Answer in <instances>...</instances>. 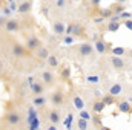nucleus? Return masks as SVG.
<instances>
[{
    "label": "nucleus",
    "mask_w": 132,
    "mask_h": 130,
    "mask_svg": "<svg viewBox=\"0 0 132 130\" xmlns=\"http://www.w3.org/2000/svg\"><path fill=\"white\" fill-rule=\"evenodd\" d=\"M78 55L81 57V58H91L92 55H94V46H92V43H89V41H83L80 46H78Z\"/></svg>",
    "instance_id": "f257e3e1"
},
{
    "label": "nucleus",
    "mask_w": 132,
    "mask_h": 130,
    "mask_svg": "<svg viewBox=\"0 0 132 130\" xmlns=\"http://www.w3.org/2000/svg\"><path fill=\"white\" fill-rule=\"evenodd\" d=\"M5 119H6V123H9L11 126H20L22 121H23V116H22V113L17 112V110H9V112L6 113Z\"/></svg>",
    "instance_id": "f03ea898"
},
{
    "label": "nucleus",
    "mask_w": 132,
    "mask_h": 130,
    "mask_svg": "<svg viewBox=\"0 0 132 130\" xmlns=\"http://www.w3.org/2000/svg\"><path fill=\"white\" fill-rule=\"evenodd\" d=\"M65 35H72V37H75V38L80 37V35H83V28H81V25H78V23H75V22L69 23L65 28Z\"/></svg>",
    "instance_id": "7ed1b4c3"
},
{
    "label": "nucleus",
    "mask_w": 132,
    "mask_h": 130,
    "mask_svg": "<svg viewBox=\"0 0 132 130\" xmlns=\"http://www.w3.org/2000/svg\"><path fill=\"white\" fill-rule=\"evenodd\" d=\"M92 46H94V52H97L98 55H104V54H108V51H109V46H108V43L104 41V40H95L94 43H92Z\"/></svg>",
    "instance_id": "20e7f679"
},
{
    "label": "nucleus",
    "mask_w": 132,
    "mask_h": 130,
    "mask_svg": "<svg viewBox=\"0 0 132 130\" xmlns=\"http://www.w3.org/2000/svg\"><path fill=\"white\" fill-rule=\"evenodd\" d=\"M5 31L6 32H17V31H20V20H17V18H6Z\"/></svg>",
    "instance_id": "39448f33"
},
{
    "label": "nucleus",
    "mask_w": 132,
    "mask_h": 130,
    "mask_svg": "<svg viewBox=\"0 0 132 130\" xmlns=\"http://www.w3.org/2000/svg\"><path fill=\"white\" fill-rule=\"evenodd\" d=\"M11 54H12L14 57L22 58V57H25V55H26V49H25V46H23V44H20L19 41H14V43L11 44Z\"/></svg>",
    "instance_id": "423d86ee"
},
{
    "label": "nucleus",
    "mask_w": 132,
    "mask_h": 130,
    "mask_svg": "<svg viewBox=\"0 0 132 130\" xmlns=\"http://www.w3.org/2000/svg\"><path fill=\"white\" fill-rule=\"evenodd\" d=\"M38 48H42V41L37 37H28V40L25 43V49H28V51H37Z\"/></svg>",
    "instance_id": "0eeeda50"
},
{
    "label": "nucleus",
    "mask_w": 132,
    "mask_h": 130,
    "mask_svg": "<svg viewBox=\"0 0 132 130\" xmlns=\"http://www.w3.org/2000/svg\"><path fill=\"white\" fill-rule=\"evenodd\" d=\"M123 94V84L121 83H112L109 87H108V95H111V97H118V95H121Z\"/></svg>",
    "instance_id": "6e6552de"
},
{
    "label": "nucleus",
    "mask_w": 132,
    "mask_h": 130,
    "mask_svg": "<svg viewBox=\"0 0 132 130\" xmlns=\"http://www.w3.org/2000/svg\"><path fill=\"white\" fill-rule=\"evenodd\" d=\"M65 22H62V20H55V22H52V32L54 35H57V37H62V35H65Z\"/></svg>",
    "instance_id": "1a4fd4ad"
},
{
    "label": "nucleus",
    "mask_w": 132,
    "mask_h": 130,
    "mask_svg": "<svg viewBox=\"0 0 132 130\" xmlns=\"http://www.w3.org/2000/svg\"><path fill=\"white\" fill-rule=\"evenodd\" d=\"M32 8V0H23L22 3H19L17 6V12L19 14H29Z\"/></svg>",
    "instance_id": "9d476101"
},
{
    "label": "nucleus",
    "mask_w": 132,
    "mask_h": 130,
    "mask_svg": "<svg viewBox=\"0 0 132 130\" xmlns=\"http://www.w3.org/2000/svg\"><path fill=\"white\" fill-rule=\"evenodd\" d=\"M31 92L34 94V97H40V95H43V94H45V84H43L42 81L34 80L32 86H31Z\"/></svg>",
    "instance_id": "9b49d317"
},
{
    "label": "nucleus",
    "mask_w": 132,
    "mask_h": 130,
    "mask_svg": "<svg viewBox=\"0 0 132 130\" xmlns=\"http://www.w3.org/2000/svg\"><path fill=\"white\" fill-rule=\"evenodd\" d=\"M111 66L115 69V70H125V67H126V63H125V60L121 58V57H111Z\"/></svg>",
    "instance_id": "f8f14e48"
},
{
    "label": "nucleus",
    "mask_w": 132,
    "mask_h": 130,
    "mask_svg": "<svg viewBox=\"0 0 132 130\" xmlns=\"http://www.w3.org/2000/svg\"><path fill=\"white\" fill-rule=\"evenodd\" d=\"M54 81H55V77H54V73L51 70L42 72V83L45 86H51V84H54Z\"/></svg>",
    "instance_id": "ddd939ff"
},
{
    "label": "nucleus",
    "mask_w": 132,
    "mask_h": 130,
    "mask_svg": "<svg viewBox=\"0 0 132 130\" xmlns=\"http://www.w3.org/2000/svg\"><path fill=\"white\" fill-rule=\"evenodd\" d=\"M48 119H49V124H55V126H57V124L62 121V116H60L59 110L52 109V110H49V112H48Z\"/></svg>",
    "instance_id": "4468645a"
},
{
    "label": "nucleus",
    "mask_w": 132,
    "mask_h": 130,
    "mask_svg": "<svg viewBox=\"0 0 132 130\" xmlns=\"http://www.w3.org/2000/svg\"><path fill=\"white\" fill-rule=\"evenodd\" d=\"M72 106H74V109H77V110L80 112V110H83V109H85V106H86V104H85L83 98L80 97V95H74V97H72Z\"/></svg>",
    "instance_id": "2eb2a0df"
},
{
    "label": "nucleus",
    "mask_w": 132,
    "mask_h": 130,
    "mask_svg": "<svg viewBox=\"0 0 132 130\" xmlns=\"http://www.w3.org/2000/svg\"><path fill=\"white\" fill-rule=\"evenodd\" d=\"M131 99H123V101H120L118 103V110L121 112V113H131Z\"/></svg>",
    "instance_id": "dca6fc26"
},
{
    "label": "nucleus",
    "mask_w": 132,
    "mask_h": 130,
    "mask_svg": "<svg viewBox=\"0 0 132 130\" xmlns=\"http://www.w3.org/2000/svg\"><path fill=\"white\" fill-rule=\"evenodd\" d=\"M46 63H48L49 67H52V69H57V67L60 66L59 57H57L55 54H49V55H48V58H46Z\"/></svg>",
    "instance_id": "f3484780"
},
{
    "label": "nucleus",
    "mask_w": 132,
    "mask_h": 130,
    "mask_svg": "<svg viewBox=\"0 0 132 130\" xmlns=\"http://www.w3.org/2000/svg\"><path fill=\"white\" fill-rule=\"evenodd\" d=\"M62 101H63V94H62L60 90H57V92H54V94L51 95V103H52V106H60Z\"/></svg>",
    "instance_id": "a211bd4d"
},
{
    "label": "nucleus",
    "mask_w": 132,
    "mask_h": 130,
    "mask_svg": "<svg viewBox=\"0 0 132 130\" xmlns=\"http://www.w3.org/2000/svg\"><path fill=\"white\" fill-rule=\"evenodd\" d=\"M104 107H106V106L101 103V99H95V101L92 103V110H94L95 113H101V112L104 110Z\"/></svg>",
    "instance_id": "6ab92c4d"
},
{
    "label": "nucleus",
    "mask_w": 132,
    "mask_h": 130,
    "mask_svg": "<svg viewBox=\"0 0 132 130\" xmlns=\"http://www.w3.org/2000/svg\"><path fill=\"white\" fill-rule=\"evenodd\" d=\"M120 28V22H108L106 23V31L108 32H117Z\"/></svg>",
    "instance_id": "aec40b11"
},
{
    "label": "nucleus",
    "mask_w": 132,
    "mask_h": 130,
    "mask_svg": "<svg viewBox=\"0 0 132 130\" xmlns=\"http://www.w3.org/2000/svg\"><path fill=\"white\" fill-rule=\"evenodd\" d=\"M37 51H38V52H37V55H38V58H42V60H46V58H48V55L51 54V52H49V49H48V48H45V46L38 48Z\"/></svg>",
    "instance_id": "412c9836"
},
{
    "label": "nucleus",
    "mask_w": 132,
    "mask_h": 130,
    "mask_svg": "<svg viewBox=\"0 0 132 130\" xmlns=\"http://www.w3.org/2000/svg\"><path fill=\"white\" fill-rule=\"evenodd\" d=\"M32 104L35 106V107H43V106L46 104V98L43 97V95H40V97H34Z\"/></svg>",
    "instance_id": "4be33fe9"
},
{
    "label": "nucleus",
    "mask_w": 132,
    "mask_h": 130,
    "mask_svg": "<svg viewBox=\"0 0 132 130\" xmlns=\"http://www.w3.org/2000/svg\"><path fill=\"white\" fill-rule=\"evenodd\" d=\"M111 9H112V14L114 15H118L123 11H126V6L125 5H114V6H111Z\"/></svg>",
    "instance_id": "5701e85b"
},
{
    "label": "nucleus",
    "mask_w": 132,
    "mask_h": 130,
    "mask_svg": "<svg viewBox=\"0 0 132 130\" xmlns=\"http://www.w3.org/2000/svg\"><path fill=\"white\" fill-rule=\"evenodd\" d=\"M77 127H78V130H88L89 129V121H85L81 118H77Z\"/></svg>",
    "instance_id": "b1692460"
},
{
    "label": "nucleus",
    "mask_w": 132,
    "mask_h": 130,
    "mask_svg": "<svg viewBox=\"0 0 132 130\" xmlns=\"http://www.w3.org/2000/svg\"><path fill=\"white\" fill-rule=\"evenodd\" d=\"M78 118H81V119H85V121H91V119H92V115H91L86 109H83V110L78 112Z\"/></svg>",
    "instance_id": "393cba45"
},
{
    "label": "nucleus",
    "mask_w": 132,
    "mask_h": 130,
    "mask_svg": "<svg viewBox=\"0 0 132 130\" xmlns=\"http://www.w3.org/2000/svg\"><path fill=\"white\" fill-rule=\"evenodd\" d=\"M100 99H101V103H103L104 106H111V104H114V97H111V95H108V94H106V95H101Z\"/></svg>",
    "instance_id": "a878e982"
},
{
    "label": "nucleus",
    "mask_w": 132,
    "mask_h": 130,
    "mask_svg": "<svg viewBox=\"0 0 132 130\" xmlns=\"http://www.w3.org/2000/svg\"><path fill=\"white\" fill-rule=\"evenodd\" d=\"M86 83H88V84H98L100 77L98 75H88V77H86Z\"/></svg>",
    "instance_id": "bb28decb"
},
{
    "label": "nucleus",
    "mask_w": 132,
    "mask_h": 130,
    "mask_svg": "<svg viewBox=\"0 0 132 130\" xmlns=\"http://www.w3.org/2000/svg\"><path fill=\"white\" fill-rule=\"evenodd\" d=\"M100 15H101L104 20H109L114 14H112V9H111V8H106V9H103V11L100 12Z\"/></svg>",
    "instance_id": "cd10ccee"
},
{
    "label": "nucleus",
    "mask_w": 132,
    "mask_h": 130,
    "mask_svg": "<svg viewBox=\"0 0 132 130\" xmlns=\"http://www.w3.org/2000/svg\"><path fill=\"white\" fill-rule=\"evenodd\" d=\"M126 54V49L125 48H114L112 49V55L114 57H123Z\"/></svg>",
    "instance_id": "c85d7f7f"
},
{
    "label": "nucleus",
    "mask_w": 132,
    "mask_h": 130,
    "mask_svg": "<svg viewBox=\"0 0 132 130\" xmlns=\"http://www.w3.org/2000/svg\"><path fill=\"white\" fill-rule=\"evenodd\" d=\"M72 123H74V115H72V113H69L63 124H65V127H66L68 130H71V129H72Z\"/></svg>",
    "instance_id": "c756f323"
},
{
    "label": "nucleus",
    "mask_w": 132,
    "mask_h": 130,
    "mask_svg": "<svg viewBox=\"0 0 132 130\" xmlns=\"http://www.w3.org/2000/svg\"><path fill=\"white\" fill-rule=\"evenodd\" d=\"M75 40H77V38L72 37V35H63V44H68V46H69V44H72Z\"/></svg>",
    "instance_id": "7c9ffc66"
},
{
    "label": "nucleus",
    "mask_w": 132,
    "mask_h": 130,
    "mask_svg": "<svg viewBox=\"0 0 132 130\" xmlns=\"http://www.w3.org/2000/svg\"><path fill=\"white\" fill-rule=\"evenodd\" d=\"M118 17H120V20H129V18H132L129 11H123L121 14H118Z\"/></svg>",
    "instance_id": "2f4dec72"
},
{
    "label": "nucleus",
    "mask_w": 132,
    "mask_h": 130,
    "mask_svg": "<svg viewBox=\"0 0 132 130\" xmlns=\"http://www.w3.org/2000/svg\"><path fill=\"white\" fill-rule=\"evenodd\" d=\"M66 5H68V0H55V6L59 9H65Z\"/></svg>",
    "instance_id": "473e14b6"
},
{
    "label": "nucleus",
    "mask_w": 132,
    "mask_h": 130,
    "mask_svg": "<svg viewBox=\"0 0 132 130\" xmlns=\"http://www.w3.org/2000/svg\"><path fill=\"white\" fill-rule=\"evenodd\" d=\"M0 14H2V17H6V18H9V15H11L12 12L9 11V8H8V6H5V8H3V11H2Z\"/></svg>",
    "instance_id": "72a5a7b5"
},
{
    "label": "nucleus",
    "mask_w": 132,
    "mask_h": 130,
    "mask_svg": "<svg viewBox=\"0 0 132 130\" xmlns=\"http://www.w3.org/2000/svg\"><path fill=\"white\" fill-rule=\"evenodd\" d=\"M69 75H71V69L66 66V67L62 69V77H63V78H69Z\"/></svg>",
    "instance_id": "f704fd0d"
},
{
    "label": "nucleus",
    "mask_w": 132,
    "mask_h": 130,
    "mask_svg": "<svg viewBox=\"0 0 132 130\" xmlns=\"http://www.w3.org/2000/svg\"><path fill=\"white\" fill-rule=\"evenodd\" d=\"M17 6H19V3H17V2H11L8 8H9V11H11V12H17Z\"/></svg>",
    "instance_id": "c9c22d12"
},
{
    "label": "nucleus",
    "mask_w": 132,
    "mask_h": 130,
    "mask_svg": "<svg viewBox=\"0 0 132 130\" xmlns=\"http://www.w3.org/2000/svg\"><path fill=\"white\" fill-rule=\"evenodd\" d=\"M104 22H106V20H104L101 15H98V17H94V23H95V25H103Z\"/></svg>",
    "instance_id": "e433bc0d"
},
{
    "label": "nucleus",
    "mask_w": 132,
    "mask_h": 130,
    "mask_svg": "<svg viewBox=\"0 0 132 130\" xmlns=\"http://www.w3.org/2000/svg\"><path fill=\"white\" fill-rule=\"evenodd\" d=\"M125 26H126L129 31L132 29V22H131V18H129V20H125Z\"/></svg>",
    "instance_id": "4c0bfd02"
},
{
    "label": "nucleus",
    "mask_w": 132,
    "mask_h": 130,
    "mask_svg": "<svg viewBox=\"0 0 132 130\" xmlns=\"http://www.w3.org/2000/svg\"><path fill=\"white\" fill-rule=\"evenodd\" d=\"M46 130H59V127H57L55 124H48V127H46Z\"/></svg>",
    "instance_id": "58836bf2"
},
{
    "label": "nucleus",
    "mask_w": 132,
    "mask_h": 130,
    "mask_svg": "<svg viewBox=\"0 0 132 130\" xmlns=\"http://www.w3.org/2000/svg\"><path fill=\"white\" fill-rule=\"evenodd\" d=\"M100 3H101V0H91V5L92 6H98Z\"/></svg>",
    "instance_id": "ea45409f"
},
{
    "label": "nucleus",
    "mask_w": 132,
    "mask_h": 130,
    "mask_svg": "<svg viewBox=\"0 0 132 130\" xmlns=\"http://www.w3.org/2000/svg\"><path fill=\"white\" fill-rule=\"evenodd\" d=\"M115 2H117V3H126L128 0H115Z\"/></svg>",
    "instance_id": "a19ab883"
},
{
    "label": "nucleus",
    "mask_w": 132,
    "mask_h": 130,
    "mask_svg": "<svg viewBox=\"0 0 132 130\" xmlns=\"http://www.w3.org/2000/svg\"><path fill=\"white\" fill-rule=\"evenodd\" d=\"M100 130H111V129H109V127H101Z\"/></svg>",
    "instance_id": "79ce46f5"
},
{
    "label": "nucleus",
    "mask_w": 132,
    "mask_h": 130,
    "mask_svg": "<svg viewBox=\"0 0 132 130\" xmlns=\"http://www.w3.org/2000/svg\"><path fill=\"white\" fill-rule=\"evenodd\" d=\"M6 2H8V3H11V2H15V0H6Z\"/></svg>",
    "instance_id": "37998d69"
},
{
    "label": "nucleus",
    "mask_w": 132,
    "mask_h": 130,
    "mask_svg": "<svg viewBox=\"0 0 132 130\" xmlns=\"http://www.w3.org/2000/svg\"><path fill=\"white\" fill-rule=\"evenodd\" d=\"M2 18H3V17H2V14H0V20H2Z\"/></svg>",
    "instance_id": "c03bdc74"
},
{
    "label": "nucleus",
    "mask_w": 132,
    "mask_h": 130,
    "mask_svg": "<svg viewBox=\"0 0 132 130\" xmlns=\"http://www.w3.org/2000/svg\"><path fill=\"white\" fill-rule=\"evenodd\" d=\"M74 2H81V0H74Z\"/></svg>",
    "instance_id": "a18cd8bd"
}]
</instances>
